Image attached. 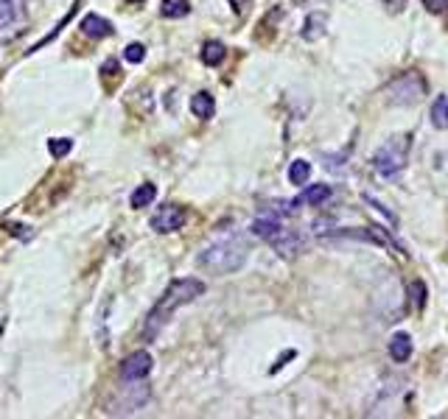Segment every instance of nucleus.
Instances as JSON below:
<instances>
[{
    "mask_svg": "<svg viewBox=\"0 0 448 419\" xmlns=\"http://www.w3.org/2000/svg\"><path fill=\"white\" fill-rule=\"evenodd\" d=\"M247 255H250V243L241 232L235 229H227L224 235H216L205 249L199 251L196 263L202 269H208L211 274H233L238 271L244 263H247Z\"/></svg>",
    "mask_w": 448,
    "mask_h": 419,
    "instance_id": "f257e3e1",
    "label": "nucleus"
},
{
    "mask_svg": "<svg viewBox=\"0 0 448 419\" xmlns=\"http://www.w3.org/2000/svg\"><path fill=\"white\" fill-rule=\"evenodd\" d=\"M205 293V282L202 280H193V277H185V280H174L166 293L157 299V305L151 308V313L146 316V324H143V339L151 341L157 339V332L166 327V321L171 319V313L188 302H193L196 297H202Z\"/></svg>",
    "mask_w": 448,
    "mask_h": 419,
    "instance_id": "f03ea898",
    "label": "nucleus"
},
{
    "mask_svg": "<svg viewBox=\"0 0 448 419\" xmlns=\"http://www.w3.org/2000/svg\"><path fill=\"white\" fill-rule=\"evenodd\" d=\"M409 148H412V137L409 135H395L390 137L373 157V165L381 177H395L398 171H403L406 159H409Z\"/></svg>",
    "mask_w": 448,
    "mask_h": 419,
    "instance_id": "7ed1b4c3",
    "label": "nucleus"
},
{
    "mask_svg": "<svg viewBox=\"0 0 448 419\" xmlns=\"http://www.w3.org/2000/svg\"><path fill=\"white\" fill-rule=\"evenodd\" d=\"M423 95H426V78L420 73H415V70L401 73L398 78L390 81V87H387V101L390 104H401V106L418 104Z\"/></svg>",
    "mask_w": 448,
    "mask_h": 419,
    "instance_id": "20e7f679",
    "label": "nucleus"
},
{
    "mask_svg": "<svg viewBox=\"0 0 448 419\" xmlns=\"http://www.w3.org/2000/svg\"><path fill=\"white\" fill-rule=\"evenodd\" d=\"M269 243L275 246V251H280L283 258H295V255H300V251L306 249V240H303V235L297 232V229H289V227H277V232L269 238Z\"/></svg>",
    "mask_w": 448,
    "mask_h": 419,
    "instance_id": "39448f33",
    "label": "nucleus"
},
{
    "mask_svg": "<svg viewBox=\"0 0 448 419\" xmlns=\"http://www.w3.org/2000/svg\"><path fill=\"white\" fill-rule=\"evenodd\" d=\"M151 366H154L151 355H149L146 350H138V352H132L124 363H120V381L138 383V381H143V377L151 372Z\"/></svg>",
    "mask_w": 448,
    "mask_h": 419,
    "instance_id": "423d86ee",
    "label": "nucleus"
},
{
    "mask_svg": "<svg viewBox=\"0 0 448 419\" xmlns=\"http://www.w3.org/2000/svg\"><path fill=\"white\" fill-rule=\"evenodd\" d=\"M185 224V207L180 204H166L157 210V216L151 218V229L154 232H177Z\"/></svg>",
    "mask_w": 448,
    "mask_h": 419,
    "instance_id": "0eeeda50",
    "label": "nucleus"
},
{
    "mask_svg": "<svg viewBox=\"0 0 448 419\" xmlns=\"http://www.w3.org/2000/svg\"><path fill=\"white\" fill-rule=\"evenodd\" d=\"M25 20V0H0V31H12Z\"/></svg>",
    "mask_w": 448,
    "mask_h": 419,
    "instance_id": "6e6552de",
    "label": "nucleus"
},
{
    "mask_svg": "<svg viewBox=\"0 0 448 419\" xmlns=\"http://www.w3.org/2000/svg\"><path fill=\"white\" fill-rule=\"evenodd\" d=\"M81 34H87V36H93V39H104V36H109L115 28H112V23L109 20H104L101 14H85L81 17Z\"/></svg>",
    "mask_w": 448,
    "mask_h": 419,
    "instance_id": "1a4fd4ad",
    "label": "nucleus"
},
{
    "mask_svg": "<svg viewBox=\"0 0 448 419\" xmlns=\"http://www.w3.org/2000/svg\"><path fill=\"white\" fill-rule=\"evenodd\" d=\"M328 199H331V188H328V185H311V188H306V190L292 201V207H295V210H297L300 204H317V207H319L322 201H328Z\"/></svg>",
    "mask_w": 448,
    "mask_h": 419,
    "instance_id": "9d476101",
    "label": "nucleus"
},
{
    "mask_svg": "<svg viewBox=\"0 0 448 419\" xmlns=\"http://www.w3.org/2000/svg\"><path fill=\"white\" fill-rule=\"evenodd\" d=\"M390 355L395 363H403V361H409L412 355V339L406 332H395L392 339H390Z\"/></svg>",
    "mask_w": 448,
    "mask_h": 419,
    "instance_id": "9b49d317",
    "label": "nucleus"
},
{
    "mask_svg": "<svg viewBox=\"0 0 448 419\" xmlns=\"http://www.w3.org/2000/svg\"><path fill=\"white\" fill-rule=\"evenodd\" d=\"M191 112H193L199 120L213 117V112H216V101H213V95H211V93H196V95L191 98Z\"/></svg>",
    "mask_w": 448,
    "mask_h": 419,
    "instance_id": "f8f14e48",
    "label": "nucleus"
},
{
    "mask_svg": "<svg viewBox=\"0 0 448 419\" xmlns=\"http://www.w3.org/2000/svg\"><path fill=\"white\" fill-rule=\"evenodd\" d=\"M325 25H328V17H325V14H319V12L308 14V20H306V25H303V39L317 42L319 36H325Z\"/></svg>",
    "mask_w": 448,
    "mask_h": 419,
    "instance_id": "ddd939ff",
    "label": "nucleus"
},
{
    "mask_svg": "<svg viewBox=\"0 0 448 419\" xmlns=\"http://www.w3.org/2000/svg\"><path fill=\"white\" fill-rule=\"evenodd\" d=\"M224 56H227V51H224L222 42H216V39H211V42L202 45V62H205L208 67H219L224 62Z\"/></svg>",
    "mask_w": 448,
    "mask_h": 419,
    "instance_id": "4468645a",
    "label": "nucleus"
},
{
    "mask_svg": "<svg viewBox=\"0 0 448 419\" xmlns=\"http://www.w3.org/2000/svg\"><path fill=\"white\" fill-rule=\"evenodd\" d=\"M431 126L434 129H448V95H437L431 104Z\"/></svg>",
    "mask_w": 448,
    "mask_h": 419,
    "instance_id": "2eb2a0df",
    "label": "nucleus"
},
{
    "mask_svg": "<svg viewBox=\"0 0 448 419\" xmlns=\"http://www.w3.org/2000/svg\"><path fill=\"white\" fill-rule=\"evenodd\" d=\"M157 199V188L151 185V182H146V185H140V188H135V193H132V199H129V204L135 207V210H140V207H149L151 201Z\"/></svg>",
    "mask_w": 448,
    "mask_h": 419,
    "instance_id": "dca6fc26",
    "label": "nucleus"
},
{
    "mask_svg": "<svg viewBox=\"0 0 448 419\" xmlns=\"http://www.w3.org/2000/svg\"><path fill=\"white\" fill-rule=\"evenodd\" d=\"M188 12H191V3H188V0H162V6H160V14L169 17V20L185 17Z\"/></svg>",
    "mask_w": 448,
    "mask_h": 419,
    "instance_id": "f3484780",
    "label": "nucleus"
},
{
    "mask_svg": "<svg viewBox=\"0 0 448 419\" xmlns=\"http://www.w3.org/2000/svg\"><path fill=\"white\" fill-rule=\"evenodd\" d=\"M406 297H409V302H412V308L415 310H423L426 308V285L420 282V280H415V282H409V288H406Z\"/></svg>",
    "mask_w": 448,
    "mask_h": 419,
    "instance_id": "a211bd4d",
    "label": "nucleus"
},
{
    "mask_svg": "<svg viewBox=\"0 0 448 419\" xmlns=\"http://www.w3.org/2000/svg\"><path fill=\"white\" fill-rule=\"evenodd\" d=\"M308 177H311V165L306 159H295L292 168H289V182L292 185H306Z\"/></svg>",
    "mask_w": 448,
    "mask_h": 419,
    "instance_id": "6ab92c4d",
    "label": "nucleus"
},
{
    "mask_svg": "<svg viewBox=\"0 0 448 419\" xmlns=\"http://www.w3.org/2000/svg\"><path fill=\"white\" fill-rule=\"evenodd\" d=\"M48 151H51L54 159H62V157H67L73 151V140L70 137H51L48 140Z\"/></svg>",
    "mask_w": 448,
    "mask_h": 419,
    "instance_id": "aec40b11",
    "label": "nucleus"
},
{
    "mask_svg": "<svg viewBox=\"0 0 448 419\" xmlns=\"http://www.w3.org/2000/svg\"><path fill=\"white\" fill-rule=\"evenodd\" d=\"M124 59L132 62V65H140L146 59V48L140 45V42H132V45H127V51H124Z\"/></svg>",
    "mask_w": 448,
    "mask_h": 419,
    "instance_id": "412c9836",
    "label": "nucleus"
},
{
    "mask_svg": "<svg viewBox=\"0 0 448 419\" xmlns=\"http://www.w3.org/2000/svg\"><path fill=\"white\" fill-rule=\"evenodd\" d=\"M423 6H426V12H431V14H442L445 6H448V0H423Z\"/></svg>",
    "mask_w": 448,
    "mask_h": 419,
    "instance_id": "4be33fe9",
    "label": "nucleus"
},
{
    "mask_svg": "<svg viewBox=\"0 0 448 419\" xmlns=\"http://www.w3.org/2000/svg\"><path fill=\"white\" fill-rule=\"evenodd\" d=\"M6 229H9L12 235H17V238H31V232H25L28 227H20V224H6Z\"/></svg>",
    "mask_w": 448,
    "mask_h": 419,
    "instance_id": "5701e85b",
    "label": "nucleus"
},
{
    "mask_svg": "<svg viewBox=\"0 0 448 419\" xmlns=\"http://www.w3.org/2000/svg\"><path fill=\"white\" fill-rule=\"evenodd\" d=\"M384 3L390 6V12H401L406 6V0H384Z\"/></svg>",
    "mask_w": 448,
    "mask_h": 419,
    "instance_id": "b1692460",
    "label": "nucleus"
},
{
    "mask_svg": "<svg viewBox=\"0 0 448 419\" xmlns=\"http://www.w3.org/2000/svg\"><path fill=\"white\" fill-rule=\"evenodd\" d=\"M300 3H317V0H300Z\"/></svg>",
    "mask_w": 448,
    "mask_h": 419,
    "instance_id": "393cba45",
    "label": "nucleus"
},
{
    "mask_svg": "<svg viewBox=\"0 0 448 419\" xmlns=\"http://www.w3.org/2000/svg\"><path fill=\"white\" fill-rule=\"evenodd\" d=\"M129 3H143V0H129Z\"/></svg>",
    "mask_w": 448,
    "mask_h": 419,
    "instance_id": "a878e982",
    "label": "nucleus"
}]
</instances>
